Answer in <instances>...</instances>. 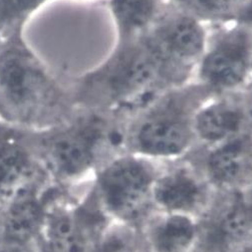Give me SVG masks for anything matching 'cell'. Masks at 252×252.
Wrapping results in <instances>:
<instances>
[{
    "mask_svg": "<svg viewBox=\"0 0 252 252\" xmlns=\"http://www.w3.org/2000/svg\"><path fill=\"white\" fill-rule=\"evenodd\" d=\"M90 182L61 189L49 207L37 240L40 252H96L112 222L90 190Z\"/></svg>",
    "mask_w": 252,
    "mask_h": 252,
    "instance_id": "6",
    "label": "cell"
},
{
    "mask_svg": "<svg viewBox=\"0 0 252 252\" xmlns=\"http://www.w3.org/2000/svg\"><path fill=\"white\" fill-rule=\"evenodd\" d=\"M247 0H196L193 13L206 24L230 22Z\"/></svg>",
    "mask_w": 252,
    "mask_h": 252,
    "instance_id": "18",
    "label": "cell"
},
{
    "mask_svg": "<svg viewBox=\"0 0 252 252\" xmlns=\"http://www.w3.org/2000/svg\"><path fill=\"white\" fill-rule=\"evenodd\" d=\"M123 114L78 109L54 127L31 130L40 163L52 185L72 189L89 183L100 167L124 149Z\"/></svg>",
    "mask_w": 252,
    "mask_h": 252,
    "instance_id": "3",
    "label": "cell"
},
{
    "mask_svg": "<svg viewBox=\"0 0 252 252\" xmlns=\"http://www.w3.org/2000/svg\"><path fill=\"white\" fill-rule=\"evenodd\" d=\"M186 157L216 191H241L252 181V134L213 146L196 145Z\"/></svg>",
    "mask_w": 252,
    "mask_h": 252,
    "instance_id": "12",
    "label": "cell"
},
{
    "mask_svg": "<svg viewBox=\"0 0 252 252\" xmlns=\"http://www.w3.org/2000/svg\"><path fill=\"white\" fill-rule=\"evenodd\" d=\"M252 243V218L241 191H217L197 219L194 252H240Z\"/></svg>",
    "mask_w": 252,
    "mask_h": 252,
    "instance_id": "10",
    "label": "cell"
},
{
    "mask_svg": "<svg viewBox=\"0 0 252 252\" xmlns=\"http://www.w3.org/2000/svg\"><path fill=\"white\" fill-rule=\"evenodd\" d=\"M182 84L145 36L114 41L101 63L72 79L78 109L112 111L125 117L162 91Z\"/></svg>",
    "mask_w": 252,
    "mask_h": 252,
    "instance_id": "2",
    "label": "cell"
},
{
    "mask_svg": "<svg viewBox=\"0 0 252 252\" xmlns=\"http://www.w3.org/2000/svg\"><path fill=\"white\" fill-rule=\"evenodd\" d=\"M96 252H142L140 231L112 221L101 235Z\"/></svg>",
    "mask_w": 252,
    "mask_h": 252,
    "instance_id": "17",
    "label": "cell"
},
{
    "mask_svg": "<svg viewBox=\"0 0 252 252\" xmlns=\"http://www.w3.org/2000/svg\"><path fill=\"white\" fill-rule=\"evenodd\" d=\"M142 252H149V251L143 246V243H142Z\"/></svg>",
    "mask_w": 252,
    "mask_h": 252,
    "instance_id": "26",
    "label": "cell"
},
{
    "mask_svg": "<svg viewBox=\"0 0 252 252\" xmlns=\"http://www.w3.org/2000/svg\"><path fill=\"white\" fill-rule=\"evenodd\" d=\"M213 96L194 79L162 91L125 117V151L157 162L185 158L197 144L196 114Z\"/></svg>",
    "mask_w": 252,
    "mask_h": 252,
    "instance_id": "4",
    "label": "cell"
},
{
    "mask_svg": "<svg viewBox=\"0 0 252 252\" xmlns=\"http://www.w3.org/2000/svg\"><path fill=\"white\" fill-rule=\"evenodd\" d=\"M244 90H246L252 96V66H251L250 75H249V78H248V81H247V84H246Z\"/></svg>",
    "mask_w": 252,
    "mask_h": 252,
    "instance_id": "24",
    "label": "cell"
},
{
    "mask_svg": "<svg viewBox=\"0 0 252 252\" xmlns=\"http://www.w3.org/2000/svg\"><path fill=\"white\" fill-rule=\"evenodd\" d=\"M48 1H49V0H48Z\"/></svg>",
    "mask_w": 252,
    "mask_h": 252,
    "instance_id": "28",
    "label": "cell"
},
{
    "mask_svg": "<svg viewBox=\"0 0 252 252\" xmlns=\"http://www.w3.org/2000/svg\"><path fill=\"white\" fill-rule=\"evenodd\" d=\"M46 2L48 0H4L0 7V30L17 23H26Z\"/></svg>",
    "mask_w": 252,
    "mask_h": 252,
    "instance_id": "19",
    "label": "cell"
},
{
    "mask_svg": "<svg viewBox=\"0 0 252 252\" xmlns=\"http://www.w3.org/2000/svg\"><path fill=\"white\" fill-rule=\"evenodd\" d=\"M3 2H4V0H0V7H1V5L3 4Z\"/></svg>",
    "mask_w": 252,
    "mask_h": 252,
    "instance_id": "27",
    "label": "cell"
},
{
    "mask_svg": "<svg viewBox=\"0 0 252 252\" xmlns=\"http://www.w3.org/2000/svg\"><path fill=\"white\" fill-rule=\"evenodd\" d=\"M241 194L243 196V199L246 203V206L252 218V181L249 183V185L245 189L241 190Z\"/></svg>",
    "mask_w": 252,
    "mask_h": 252,
    "instance_id": "23",
    "label": "cell"
},
{
    "mask_svg": "<svg viewBox=\"0 0 252 252\" xmlns=\"http://www.w3.org/2000/svg\"><path fill=\"white\" fill-rule=\"evenodd\" d=\"M252 66V30L235 22L208 25L193 79L215 95L243 90Z\"/></svg>",
    "mask_w": 252,
    "mask_h": 252,
    "instance_id": "7",
    "label": "cell"
},
{
    "mask_svg": "<svg viewBox=\"0 0 252 252\" xmlns=\"http://www.w3.org/2000/svg\"><path fill=\"white\" fill-rule=\"evenodd\" d=\"M139 231L149 252H194L197 220L155 211Z\"/></svg>",
    "mask_w": 252,
    "mask_h": 252,
    "instance_id": "15",
    "label": "cell"
},
{
    "mask_svg": "<svg viewBox=\"0 0 252 252\" xmlns=\"http://www.w3.org/2000/svg\"><path fill=\"white\" fill-rule=\"evenodd\" d=\"M159 164L124 151L95 173L89 188L111 221L140 229L155 212L153 189Z\"/></svg>",
    "mask_w": 252,
    "mask_h": 252,
    "instance_id": "5",
    "label": "cell"
},
{
    "mask_svg": "<svg viewBox=\"0 0 252 252\" xmlns=\"http://www.w3.org/2000/svg\"><path fill=\"white\" fill-rule=\"evenodd\" d=\"M207 36L208 24L194 13L170 3L145 35L166 66L182 82L193 79Z\"/></svg>",
    "mask_w": 252,
    "mask_h": 252,
    "instance_id": "8",
    "label": "cell"
},
{
    "mask_svg": "<svg viewBox=\"0 0 252 252\" xmlns=\"http://www.w3.org/2000/svg\"><path fill=\"white\" fill-rule=\"evenodd\" d=\"M0 252H40L37 241L32 243H16L0 240Z\"/></svg>",
    "mask_w": 252,
    "mask_h": 252,
    "instance_id": "20",
    "label": "cell"
},
{
    "mask_svg": "<svg viewBox=\"0 0 252 252\" xmlns=\"http://www.w3.org/2000/svg\"><path fill=\"white\" fill-rule=\"evenodd\" d=\"M240 252H252V243L250 245H248L247 247H245L243 250H241Z\"/></svg>",
    "mask_w": 252,
    "mask_h": 252,
    "instance_id": "25",
    "label": "cell"
},
{
    "mask_svg": "<svg viewBox=\"0 0 252 252\" xmlns=\"http://www.w3.org/2000/svg\"><path fill=\"white\" fill-rule=\"evenodd\" d=\"M230 22H235L252 30V0H247Z\"/></svg>",
    "mask_w": 252,
    "mask_h": 252,
    "instance_id": "21",
    "label": "cell"
},
{
    "mask_svg": "<svg viewBox=\"0 0 252 252\" xmlns=\"http://www.w3.org/2000/svg\"><path fill=\"white\" fill-rule=\"evenodd\" d=\"M216 192L187 157L160 162L153 189L154 209L197 220L212 203Z\"/></svg>",
    "mask_w": 252,
    "mask_h": 252,
    "instance_id": "9",
    "label": "cell"
},
{
    "mask_svg": "<svg viewBox=\"0 0 252 252\" xmlns=\"http://www.w3.org/2000/svg\"><path fill=\"white\" fill-rule=\"evenodd\" d=\"M167 2L176 7L186 9V10L192 12L196 0H167Z\"/></svg>",
    "mask_w": 252,
    "mask_h": 252,
    "instance_id": "22",
    "label": "cell"
},
{
    "mask_svg": "<svg viewBox=\"0 0 252 252\" xmlns=\"http://www.w3.org/2000/svg\"><path fill=\"white\" fill-rule=\"evenodd\" d=\"M61 189L51 183L40 185L0 207V240L36 242L43 228L49 204Z\"/></svg>",
    "mask_w": 252,
    "mask_h": 252,
    "instance_id": "14",
    "label": "cell"
},
{
    "mask_svg": "<svg viewBox=\"0 0 252 252\" xmlns=\"http://www.w3.org/2000/svg\"><path fill=\"white\" fill-rule=\"evenodd\" d=\"M196 145L213 146L252 134V96L246 90L208 99L195 117Z\"/></svg>",
    "mask_w": 252,
    "mask_h": 252,
    "instance_id": "13",
    "label": "cell"
},
{
    "mask_svg": "<svg viewBox=\"0 0 252 252\" xmlns=\"http://www.w3.org/2000/svg\"><path fill=\"white\" fill-rule=\"evenodd\" d=\"M167 0H108L115 41L144 37L167 5Z\"/></svg>",
    "mask_w": 252,
    "mask_h": 252,
    "instance_id": "16",
    "label": "cell"
},
{
    "mask_svg": "<svg viewBox=\"0 0 252 252\" xmlns=\"http://www.w3.org/2000/svg\"><path fill=\"white\" fill-rule=\"evenodd\" d=\"M48 183L32 144L31 130L0 120V207Z\"/></svg>",
    "mask_w": 252,
    "mask_h": 252,
    "instance_id": "11",
    "label": "cell"
},
{
    "mask_svg": "<svg viewBox=\"0 0 252 252\" xmlns=\"http://www.w3.org/2000/svg\"><path fill=\"white\" fill-rule=\"evenodd\" d=\"M24 26L0 30V120L43 130L68 121L78 108L72 79L56 74L36 54Z\"/></svg>",
    "mask_w": 252,
    "mask_h": 252,
    "instance_id": "1",
    "label": "cell"
}]
</instances>
